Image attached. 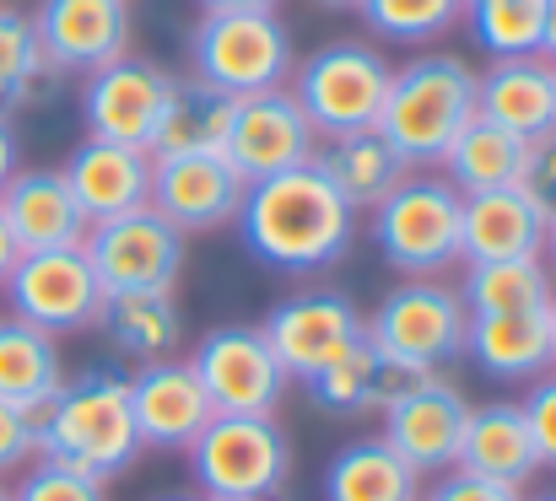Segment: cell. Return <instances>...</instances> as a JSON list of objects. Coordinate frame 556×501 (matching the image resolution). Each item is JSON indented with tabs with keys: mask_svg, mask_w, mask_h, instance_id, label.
<instances>
[{
	"mask_svg": "<svg viewBox=\"0 0 556 501\" xmlns=\"http://www.w3.org/2000/svg\"><path fill=\"white\" fill-rule=\"evenodd\" d=\"M314 152H319V136H314V125L303 119V108L292 103L287 87L254 92V98H232L222 157L232 163V172L243 183H260V178H276L287 167L314 163Z\"/></svg>",
	"mask_w": 556,
	"mask_h": 501,
	"instance_id": "obj_13",
	"label": "cell"
},
{
	"mask_svg": "<svg viewBox=\"0 0 556 501\" xmlns=\"http://www.w3.org/2000/svg\"><path fill=\"white\" fill-rule=\"evenodd\" d=\"M357 11L378 38L421 49V43H438L448 27H459L465 0H363Z\"/></svg>",
	"mask_w": 556,
	"mask_h": 501,
	"instance_id": "obj_35",
	"label": "cell"
},
{
	"mask_svg": "<svg viewBox=\"0 0 556 501\" xmlns=\"http://www.w3.org/2000/svg\"><path fill=\"white\" fill-rule=\"evenodd\" d=\"M11 501H109V486L92 480V475H81V470L33 459L22 470V480L11 486Z\"/></svg>",
	"mask_w": 556,
	"mask_h": 501,
	"instance_id": "obj_36",
	"label": "cell"
},
{
	"mask_svg": "<svg viewBox=\"0 0 556 501\" xmlns=\"http://www.w3.org/2000/svg\"><path fill=\"white\" fill-rule=\"evenodd\" d=\"M5 308L11 319L33 324L43 334H81L103 319V286L87 265L81 248H43V254H22L5 275Z\"/></svg>",
	"mask_w": 556,
	"mask_h": 501,
	"instance_id": "obj_10",
	"label": "cell"
},
{
	"mask_svg": "<svg viewBox=\"0 0 556 501\" xmlns=\"http://www.w3.org/2000/svg\"><path fill=\"white\" fill-rule=\"evenodd\" d=\"M81 254L103 286V297H125V292H174L185 275L189 237L163 221L152 205L92 221L81 237Z\"/></svg>",
	"mask_w": 556,
	"mask_h": 501,
	"instance_id": "obj_8",
	"label": "cell"
},
{
	"mask_svg": "<svg viewBox=\"0 0 556 501\" xmlns=\"http://www.w3.org/2000/svg\"><path fill=\"white\" fill-rule=\"evenodd\" d=\"M421 377H427L421 367H405V361L383 356L368 334H363L346 356H336L325 372L308 377V394H314V404H319L325 415H383V410H389L394 399H405Z\"/></svg>",
	"mask_w": 556,
	"mask_h": 501,
	"instance_id": "obj_22",
	"label": "cell"
},
{
	"mask_svg": "<svg viewBox=\"0 0 556 501\" xmlns=\"http://www.w3.org/2000/svg\"><path fill=\"white\" fill-rule=\"evenodd\" d=\"M54 81H60V70L43 60L27 11L0 5V108L11 114V108L49 103L54 98Z\"/></svg>",
	"mask_w": 556,
	"mask_h": 501,
	"instance_id": "obj_32",
	"label": "cell"
},
{
	"mask_svg": "<svg viewBox=\"0 0 556 501\" xmlns=\"http://www.w3.org/2000/svg\"><path fill=\"white\" fill-rule=\"evenodd\" d=\"M459 248H465V265L541 259L546 221L519 189H481V194H465L459 205Z\"/></svg>",
	"mask_w": 556,
	"mask_h": 501,
	"instance_id": "obj_24",
	"label": "cell"
},
{
	"mask_svg": "<svg viewBox=\"0 0 556 501\" xmlns=\"http://www.w3.org/2000/svg\"><path fill=\"white\" fill-rule=\"evenodd\" d=\"M22 167V141H16V125H11V114L0 108V189L11 183V172Z\"/></svg>",
	"mask_w": 556,
	"mask_h": 501,
	"instance_id": "obj_41",
	"label": "cell"
},
{
	"mask_svg": "<svg viewBox=\"0 0 556 501\" xmlns=\"http://www.w3.org/2000/svg\"><path fill=\"white\" fill-rule=\"evenodd\" d=\"M465 330L470 313L448 281H400L383 292L372 319H363V334L383 356L421 372H438L443 361L465 356Z\"/></svg>",
	"mask_w": 556,
	"mask_h": 501,
	"instance_id": "obj_9",
	"label": "cell"
},
{
	"mask_svg": "<svg viewBox=\"0 0 556 501\" xmlns=\"http://www.w3.org/2000/svg\"><path fill=\"white\" fill-rule=\"evenodd\" d=\"M470 421V399L459 383H448L443 372H427L405 399H394L383 410V442L416 470V475H443L459 459V437Z\"/></svg>",
	"mask_w": 556,
	"mask_h": 501,
	"instance_id": "obj_17",
	"label": "cell"
},
{
	"mask_svg": "<svg viewBox=\"0 0 556 501\" xmlns=\"http://www.w3.org/2000/svg\"><path fill=\"white\" fill-rule=\"evenodd\" d=\"M454 470H465L476 480H492V486H508V491H525L541 475V453H535V437L525 426L519 399L470 404V421H465Z\"/></svg>",
	"mask_w": 556,
	"mask_h": 501,
	"instance_id": "obj_23",
	"label": "cell"
},
{
	"mask_svg": "<svg viewBox=\"0 0 556 501\" xmlns=\"http://www.w3.org/2000/svg\"><path fill=\"white\" fill-rule=\"evenodd\" d=\"M476 114L503 125L519 141H541L556 130V65L541 54L492 60L476 70Z\"/></svg>",
	"mask_w": 556,
	"mask_h": 501,
	"instance_id": "obj_21",
	"label": "cell"
},
{
	"mask_svg": "<svg viewBox=\"0 0 556 501\" xmlns=\"http://www.w3.org/2000/svg\"><path fill=\"white\" fill-rule=\"evenodd\" d=\"M421 501H525V491H508V486L476 480V475H465V470H443V480H438Z\"/></svg>",
	"mask_w": 556,
	"mask_h": 501,
	"instance_id": "obj_40",
	"label": "cell"
},
{
	"mask_svg": "<svg viewBox=\"0 0 556 501\" xmlns=\"http://www.w3.org/2000/svg\"><path fill=\"white\" fill-rule=\"evenodd\" d=\"M130 415H136L141 448L185 453L216 410H211L194 367L185 356H168V361H147L130 372Z\"/></svg>",
	"mask_w": 556,
	"mask_h": 501,
	"instance_id": "obj_18",
	"label": "cell"
},
{
	"mask_svg": "<svg viewBox=\"0 0 556 501\" xmlns=\"http://www.w3.org/2000/svg\"><path fill=\"white\" fill-rule=\"evenodd\" d=\"M185 453L200 501H276L292 480V437L276 415H211Z\"/></svg>",
	"mask_w": 556,
	"mask_h": 501,
	"instance_id": "obj_6",
	"label": "cell"
},
{
	"mask_svg": "<svg viewBox=\"0 0 556 501\" xmlns=\"http://www.w3.org/2000/svg\"><path fill=\"white\" fill-rule=\"evenodd\" d=\"M519 410H525V426L535 437L541 470H556V367L530 383V394L519 399Z\"/></svg>",
	"mask_w": 556,
	"mask_h": 501,
	"instance_id": "obj_38",
	"label": "cell"
},
{
	"mask_svg": "<svg viewBox=\"0 0 556 501\" xmlns=\"http://www.w3.org/2000/svg\"><path fill=\"white\" fill-rule=\"evenodd\" d=\"M174 87H179V76H168V70L152 65V60L125 54V60H114V65L81 76V98H76L81 130H87L92 141H119V146L152 152Z\"/></svg>",
	"mask_w": 556,
	"mask_h": 501,
	"instance_id": "obj_12",
	"label": "cell"
},
{
	"mask_svg": "<svg viewBox=\"0 0 556 501\" xmlns=\"http://www.w3.org/2000/svg\"><path fill=\"white\" fill-rule=\"evenodd\" d=\"M525 146H530V141H519V136H508L503 125H492V119L476 114V119L454 136V146L443 152L438 172H443L459 194L514 189V183H519V167H525Z\"/></svg>",
	"mask_w": 556,
	"mask_h": 501,
	"instance_id": "obj_30",
	"label": "cell"
},
{
	"mask_svg": "<svg viewBox=\"0 0 556 501\" xmlns=\"http://www.w3.org/2000/svg\"><path fill=\"white\" fill-rule=\"evenodd\" d=\"M541 60L556 65V0H546V22H541Z\"/></svg>",
	"mask_w": 556,
	"mask_h": 501,
	"instance_id": "obj_44",
	"label": "cell"
},
{
	"mask_svg": "<svg viewBox=\"0 0 556 501\" xmlns=\"http://www.w3.org/2000/svg\"><path fill=\"white\" fill-rule=\"evenodd\" d=\"M465 356L497 383H535L552 372V308L476 313L465 330Z\"/></svg>",
	"mask_w": 556,
	"mask_h": 501,
	"instance_id": "obj_25",
	"label": "cell"
},
{
	"mask_svg": "<svg viewBox=\"0 0 556 501\" xmlns=\"http://www.w3.org/2000/svg\"><path fill=\"white\" fill-rule=\"evenodd\" d=\"M314 5H325V11H357L363 0H314Z\"/></svg>",
	"mask_w": 556,
	"mask_h": 501,
	"instance_id": "obj_46",
	"label": "cell"
},
{
	"mask_svg": "<svg viewBox=\"0 0 556 501\" xmlns=\"http://www.w3.org/2000/svg\"><path fill=\"white\" fill-rule=\"evenodd\" d=\"M38 459L81 470L92 480H114L141 459L136 415H130V377L109 367H87L65 377V388L38 415Z\"/></svg>",
	"mask_w": 556,
	"mask_h": 501,
	"instance_id": "obj_2",
	"label": "cell"
},
{
	"mask_svg": "<svg viewBox=\"0 0 556 501\" xmlns=\"http://www.w3.org/2000/svg\"><path fill=\"white\" fill-rule=\"evenodd\" d=\"M514 189L541 210V221H556V130L525 146V167H519Z\"/></svg>",
	"mask_w": 556,
	"mask_h": 501,
	"instance_id": "obj_37",
	"label": "cell"
},
{
	"mask_svg": "<svg viewBox=\"0 0 556 501\" xmlns=\"http://www.w3.org/2000/svg\"><path fill=\"white\" fill-rule=\"evenodd\" d=\"M314 167L336 183V194L352 205V210H372L383 194H394V183L410 172L405 157L378 136V130H352V136H330L319 141Z\"/></svg>",
	"mask_w": 556,
	"mask_h": 501,
	"instance_id": "obj_27",
	"label": "cell"
},
{
	"mask_svg": "<svg viewBox=\"0 0 556 501\" xmlns=\"http://www.w3.org/2000/svg\"><path fill=\"white\" fill-rule=\"evenodd\" d=\"M459 205L465 194L443 172H405L394 194L372 205V243L383 265L405 281H443L459 270Z\"/></svg>",
	"mask_w": 556,
	"mask_h": 501,
	"instance_id": "obj_4",
	"label": "cell"
},
{
	"mask_svg": "<svg viewBox=\"0 0 556 501\" xmlns=\"http://www.w3.org/2000/svg\"><path fill=\"white\" fill-rule=\"evenodd\" d=\"M260 334L270 339L287 377L308 383L314 372H325L336 356H346L363 339V308L346 292H298L265 313Z\"/></svg>",
	"mask_w": 556,
	"mask_h": 501,
	"instance_id": "obj_14",
	"label": "cell"
},
{
	"mask_svg": "<svg viewBox=\"0 0 556 501\" xmlns=\"http://www.w3.org/2000/svg\"><path fill=\"white\" fill-rule=\"evenodd\" d=\"M470 119H476V70L448 49H427L389 70V92L372 130L405 157L410 172H427L443 163V152Z\"/></svg>",
	"mask_w": 556,
	"mask_h": 501,
	"instance_id": "obj_3",
	"label": "cell"
},
{
	"mask_svg": "<svg viewBox=\"0 0 556 501\" xmlns=\"http://www.w3.org/2000/svg\"><path fill=\"white\" fill-rule=\"evenodd\" d=\"M552 367H556V297H552Z\"/></svg>",
	"mask_w": 556,
	"mask_h": 501,
	"instance_id": "obj_47",
	"label": "cell"
},
{
	"mask_svg": "<svg viewBox=\"0 0 556 501\" xmlns=\"http://www.w3.org/2000/svg\"><path fill=\"white\" fill-rule=\"evenodd\" d=\"M389 70L394 65L372 43L341 38V43H325L308 60H298L287 92L303 108V119L314 125V136L330 141V136H352V130H372L378 125V108H383V92H389Z\"/></svg>",
	"mask_w": 556,
	"mask_h": 501,
	"instance_id": "obj_7",
	"label": "cell"
},
{
	"mask_svg": "<svg viewBox=\"0 0 556 501\" xmlns=\"http://www.w3.org/2000/svg\"><path fill=\"white\" fill-rule=\"evenodd\" d=\"M200 11H276L281 0H194Z\"/></svg>",
	"mask_w": 556,
	"mask_h": 501,
	"instance_id": "obj_42",
	"label": "cell"
},
{
	"mask_svg": "<svg viewBox=\"0 0 556 501\" xmlns=\"http://www.w3.org/2000/svg\"><path fill=\"white\" fill-rule=\"evenodd\" d=\"M33 459H38V421L0 399V480L22 475Z\"/></svg>",
	"mask_w": 556,
	"mask_h": 501,
	"instance_id": "obj_39",
	"label": "cell"
},
{
	"mask_svg": "<svg viewBox=\"0 0 556 501\" xmlns=\"http://www.w3.org/2000/svg\"><path fill=\"white\" fill-rule=\"evenodd\" d=\"M33 38L60 76H92L130 54V0H38Z\"/></svg>",
	"mask_w": 556,
	"mask_h": 501,
	"instance_id": "obj_15",
	"label": "cell"
},
{
	"mask_svg": "<svg viewBox=\"0 0 556 501\" xmlns=\"http://www.w3.org/2000/svg\"><path fill=\"white\" fill-rule=\"evenodd\" d=\"M227 114H232V98L200 87L194 76L179 81L174 98H168V114H163V125H157L152 157H168V152H222Z\"/></svg>",
	"mask_w": 556,
	"mask_h": 501,
	"instance_id": "obj_33",
	"label": "cell"
},
{
	"mask_svg": "<svg viewBox=\"0 0 556 501\" xmlns=\"http://www.w3.org/2000/svg\"><path fill=\"white\" fill-rule=\"evenodd\" d=\"M65 356H60V339L22 319H0V399L27 410L33 421L43 415V404L65 388Z\"/></svg>",
	"mask_w": 556,
	"mask_h": 501,
	"instance_id": "obj_26",
	"label": "cell"
},
{
	"mask_svg": "<svg viewBox=\"0 0 556 501\" xmlns=\"http://www.w3.org/2000/svg\"><path fill=\"white\" fill-rule=\"evenodd\" d=\"M325 501H421V475L383 437H357L330 459Z\"/></svg>",
	"mask_w": 556,
	"mask_h": 501,
	"instance_id": "obj_29",
	"label": "cell"
},
{
	"mask_svg": "<svg viewBox=\"0 0 556 501\" xmlns=\"http://www.w3.org/2000/svg\"><path fill=\"white\" fill-rule=\"evenodd\" d=\"M232 227L243 232V248L260 265L281 275H319L346 259L357 237V210L336 194V183L319 167L303 163L249 183Z\"/></svg>",
	"mask_w": 556,
	"mask_h": 501,
	"instance_id": "obj_1",
	"label": "cell"
},
{
	"mask_svg": "<svg viewBox=\"0 0 556 501\" xmlns=\"http://www.w3.org/2000/svg\"><path fill=\"white\" fill-rule=\"evenodd\" d=\"M535 501H556V491H552V497H535Z\"/></svg>",
	"mask_w": 556,
	"mask_h": 501,
	"instance_id": "obj_49",
	"label": "cell"
},
{
	"mask_svg": "<svg viewBox=\"0 0 556 501\" xmlns=\"http://www.w3.org/2000/svg\"><path fill=\"white\" fill-rule=\"evenodd\" d=\"M98 330L109 334V345L125 361L147 367V361H168L185 345V313H179L174 292H125V297L103 303Z\"/></svg>",
	"mask_w": 556,
	"mask_h": 501,
	"instance_id": "obj_28",
	"label": "cell"
},
{
	"mask_svg": "<svg viewBox=\"0 0 556 501\" xmlns=\"http://www.w3.org/2000/svg\"><path fill=\"white\" fill-rule=\"evenodd\" d=\"M0 501H11V491H5V486H0Z\"/></svg>",
	"mask_w": 556,
	"mask_h": 501,
	"instance_id": "obj_48",
	"label": "cell"
},
{
	"mask_svg": "<svg viewBox=\"0 0 556 501\" xmlns=\"http://www.w3.org/2000/svg\"><path fill=\"white\" fill-rule=\"evenodd\" d=\"M0 216L22 254L81 248V237H87V216H81L76 194L65 189L60 167H16L11 183L0 189Z\"/></svg>",
	"mask_w": 556,
	"mask_h": 501,
	"instance_id": "obj_20",
	"label": "cell"
},
{
	"mask_svg": "<svg viewBox=\"0 0 556 501\" xmlns=\"http://www.w3.org/2000/svg\"><path fill=\"white\" fill-rule=\"evenodd\" d=\"M205 399L216 415H276L292 377L276 361L270 339L260 334V324H222L211 330L194 356H189Z\"/></svg>",
	"mask_w": 556,
	"mask_h": 501,
	"instance_id": "obj_11",
	"label": "cell"
},
{
	"mask_svg": "<svg viewBox=\"0 0 556 501\" xmlns=\"http://www.w3.org/2000/svg\"><path fill=\"white\" fill-rule=\"evenodd\" d=\"M60 178L76 194L87 227L152 205V152H141V146H119V141H92L87 136L65 157Z\"/></svg>",
	"mask_w": 556,
	"mask_h": 501,
	"instance_id": "obj_19",
	"label": "cell"
},
{
	"mask_svg": "<svg viewBox=\"0 0 556 501\" xmlns=\"http://www.w3.org/2000/svg\"><path fill=\"white\" fill-rule=\"evenodd\" d=\"M465 5H476V0H465Z\"/></svg>",
	"mask_w": 556,
	"mask_h": 501,
	"instance_id": "obj_50",
	"label": "cell"
},
{
	"mask_svg": "<svg viewBox=\"0 0 556 501\" xmlns=\"http://www.w3.org/2000/svg\"><path fill=\"white\" fill-rule=\"evenodd\" d=\"M541 259H546V270H552V281H556V221H546V248H541Z\"/></svg>",
	"mask_w": 556,
	"mask_h": 501,
	"instance_id": "obj_45",
	"label": "cell"
},
{
	"mask_svg": "<svg viewBox=\"0 0 556 501\" xmlns=\"http://www.w3.org/2000/svg\"><path fill=\"white\" fill-rule=\"evenodd\" d=\"M243 178L222 152H168L152 157V210L163 221H174L185 237L200 232H222L238 221L243 205Z\"/></svg>",
	"mask_w": 556,
	"mask_h": 501,
	"instance_id": "obj_16",
	"label": "cell"
},
{
	"mask_svg": "<svg viewBox=\"0 0 556 501\" xmlns=\"http://www.w3.org/2000/svg\"><path fill=\"white\" fill-rule=\"evenodd\" d=\"M459 303L465 313H525V308H552L556 281L546 259H492V265H465L459 275Z\"/></svg>",
	"mask_w": 556,
	"mask_h": 501,
	"instance_id": "obj_31",
	"label": "cell"
},
{
	"mask_svg": "<svg viewBox=\"0 0 556 501\" xmlns=\"http://www.w3.org/2000/svg\"><path fill=\"white\" fill-rule=\"evenodd\" d=\"M298 49L276 11H200L189 33V76L222 98H254L292 81Z\"/></svg>",
	"mask_w": 556,
	"mask_h": 501,
	"instance_id": "obj_5",
	"label": "cell"
},
{
	"mask_svg": "<svg viewBox=\"0 0 556 501\" xmlns=\"http://www.w3.org/2000/svg\"><path fill=\"white\" fill-rule=\"evenodd\" d=\"M22 259V248H16V237H11V227H5V216H0V286H5V275H11V265Z\"/></svg>",
	"mask_w": 556,
	"mask_h": 501,
	"instance_id": "obj_43",
	"label": "cell"
},
{
	"mask_svg": "<svg viewBox=\"0 0 556 501\" xmlns=\"http://www.w3.org/2000/svg\"><path fill=\"white\" fill-rule=\"evenodd\" d=\"M465 22H470V38H476L492 60L541 54L546 0H476V5H465Z\"/></svg>",
	"mask_w": 556,
	"mask_h": 501,
	"instance_id": "obj_34",
	"label": "cell"
}]
</instances>
